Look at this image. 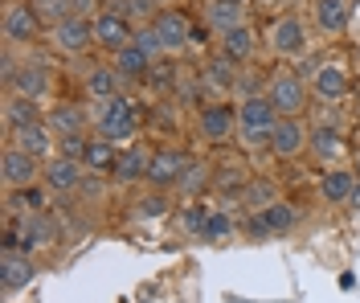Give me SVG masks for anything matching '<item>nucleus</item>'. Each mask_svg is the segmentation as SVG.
I'll return each mask as SVG.
<instances>
[{"instance_id": "f257e3e1", "label": "nucleus", "mask_w": 360, "mask_h": 303, "mask_svg": "<svg viewBox=\"0 0 360 303\" xmlns=\"http://www.w3.org/2000/svg\"><path fill=\"white\" fill-rule=\"evenodd\" d=\"M278 111H274V103H270L266 94H258V98H246V103H238V136L242 143L250 148H258V143H270V131L278 127Z\"/></svg>"}, {"instance_id": "f03ea898", "label": "nucleus", "mask_w": 360, "mask_h": 303, "mask_svg": "<svg viewBox=\"0 0 360 303\" xmlns=\"http://www.w3.org/2000/svg\"><path fill=\"white\" fill-rule=\"evenodd\" d=\"M135 127H139V107H135L131 98H123V94L107 98V107L98 111V131L107 140H131Z\"/></svg>"}, {"instance_id": "7ed1b4c3", "label": "nucleus", "mask_w": 360, "mask_h": 303, "mask_svg": "<svg viewBox=\"0 0 360 303\" xmlns=\"http://www.w3.org/2000/svg\"><path fill=\"white\" fill-rule=\"evenodd\" d=\"M266 98L274 103V111H278L283 119H295L303 107H307V86H303L299 74H274Z\"/></svg>"}, {"instance_id": "20e7f679", "label": "nucleus", "mask_w": 360, "mask_h": 303, "mask_svg": "<svg viewBox=\"0 0 360 303\" xmlns=\"http://www.w3.org/2000/svg\"><path fill=\"white\" fill-rule=\"evenodd\" d=\"M37 29H41V17H37L33 4L13 0V4L4 8V41H8V46H29V41L37 37Z\"/></svg>"}, {"instance_id": "39448f33", "label": "nucleus", "mask_w": 360, "mask_h": 303, "mask_svg": "<svg viewBox=\"0 0 360 303\" xmlns=\"http://www.w3.org/2000/svg\"><path fill=\"white\" fill-rule=\"evenodd\" d=\"M270 49L278 58H303L307 53V29L299 17H278L270 29Z\"/></svg>"}, {"instance_id": "423d86ee", "label": "nucleus", "mask_w": 360, "mask_h": 303, "mask_svg": "<svg viewBox=\"0 0 360 303\" xmlns=\"http://www.w3.org/2000/svg\"><path fill=\"white\" fill-rule=\"evenodd\" d=\"M201 136L209 143H225L238 136V107L229 103H209L201 111Z\"/></svg>"}, {"instance_id": "0eeeda50", "label": "nucleus", "mask_w": 360, "mask_h": 303, "mask_svg": "<svg viewBox=\"0 0 360 303\" xmlns=\"http://www.w3.org/2000/svg\"><path fill=\"white\" fill-rule=\"evenodd\" d=\"M37 275V266H33V258L21 254V250H4L0 254V291L4 295H17L21 287H29Z\"/></svg>"}, {"instance_id": "6e6552de", "label": "nucleus", "mask_w": 360, "mask_h": 303, "mask_svg": "<svg viewBox=\"0 0 360 303\" xmlns=\"http://www.w3.org/2000/svg\"><path fill=\"white\" fill-rule=\"evenodd\" d=\"M311 140V131L299 123V119H278V127L270 131V152L278 156V160H295L303 148Z\"/></svg>"}, {"instance_id": "1a4fd4ad", "label": "nucleus", "mask_w": 360, "mask_h": 303, "mask_svg": "<svg viewBox=\"0 0 360 303\" xmlns=\"http://www.w3.org/2000/svg\"><path fill=\"white\" fill-rule=\"evenodd\" d=\"M94 41L103 49H127L135 41V33H131V21L123 17V13H98L94 17Z\"/></svg>"}, {"instance_id": "9d476101", "label": "nucleus", "mask_w": 360, "mask_h": 303, "mask_svg": "<svg viewBox=\"0 0 360 303\" xmlns=\"http://www.w3.org/2000/svg\"><path fill=\"white\" fill-rule=\"evenodd\" d=\"M152 29L160 33L164 49L193 46V25H188V17H184V13H176V8H164V13H156V17H152Z\"/></svg>"}, {"instance_id": "9b49d317", "label": "nucleus", "mask_w": 360, "mask_h": 303, "mask_svg": "<svg viewBox=\"0 0 360 303\" xmlns=\"http://www.w3.org/2000/svg\"><path fill=\"white\" fill-rule=\"evenodd\" d=\"M0 176H4V185L8 188H29L37 181V156H29L21 152L17 143L4 152V160H0Z\"/></svg>"}, {"instance_id": "f8f14e48", "label": "nucleus", "mask_w": 360, "mask_h": 303, "mask_svg": "<svg viewBox=\"0 0 360 303\" xmlns=\"http://www.w3.org/2000/svg\"><path fill=\"white\" fill-rule=\"evenodd\" d=\"M53 46L62 49V53H82L86 46H94V21L86 17H70L53 29Z\"/></svg>"}, {"instance_id": "ddd939ff", "label": "nucleus", "mask_w": 360, "mask_h": 303, "mask_svg": "<svg viewBox=\"0 0 360 303\" xmlns=\"http://www.w3.org/2000/svg\"><path fill=\"white\" fill-rule=\"evenodd\" d=\"M58 238V221L49 217V213H25L21 221V254H33V250H41Z\"/></svg>"}, {"instance_id": "4468645a", "label": "nucleus", "mask_w": 360, "mask_h": 303, "mask_svg": "<svg viewBox=\"0 0 360 303\" xmlns=\"http://www.w3.org/2000/svg\"><path fill=\"white\" fill-rule=\"evenodd\" d=\"M184 168H188V160L180 152H156L152 164H148V181L156 188H176V181L184 176Z\"/></svg>"}, {"instance_id": "2eb2a0df", "label": "nucleus", "mask_w": 360, "mask_h": 303, "mask_svg": "<svg viewBox=\"0 0 360 303\" xmlns=\"http://www.w3.org/2000/svg\"><path fill=\"white\" fill-rule=\"evenodd\" d=\"M82 164L78 160H66V156H58V160H49L45 168V185L53 188V193H74V188L82 185Z\"/></svg>"}, {"instance_id": "dca6fc26", "label": "nucleus", "mask_w": 360, "mask_h": 303, "mask_svg": "<svg viewBox=\"0 0 360 303\" xmlns=\"http://www.w3.org/2000/svg\"><path fill=\"white\" fill-rule=\"evenodd\" d=\"M205 21L209 29H217V33H229V29H238L242 21V0H209V8H205Z\"/></svg>"}, {"instance_id": "f3484780", "label": "nucleus", "mask_w": 360, "mask_h": 303, "mask_svg": "<svg viewBox=\"0 0 360 303\" xmlns=\"http://www.w3.org/2000/svg\"><path fill=\"white\" fill-rule=\"evenodd\" d=\"M352 185H356V172H348V168H332V172H323L319 193H323L328 205H344V201L352 197Z\"/></svg>"}, {"instance_id": "a211bd4d", "label": "nucleus", "mask_w": 360, "mask_h": 303, "mask_svg": "<svg viewBox=\"0 0 360 303\" xmlns=\"http://www.w3.org/2000/svg\"><path fill=\"white\" fill-rule=\"evenodd\" d=\"M8 86H13V94H21V98H37L41 103V94L49 91V74H45V66H29L25 62Z\"/></svg>"}, {"instance_id": "6ab92c4d", "label": "nucleus", "mask_w": 360, "mask_h": 303, "mask_svg": "<svg viewBox=\"0 0 360 303\" xmlns=\"http://www.w3.org/2000/svg\"><path fill=\"white\" fill-rule=\"evenodd\" d=\"M45 123H49L58 136H82L86 115H82V107H74V103H58V107H49Z\"/></svg>"}, {"instance_id": "aec40b11", "label": "nucleus", "mask_w": 360, "mask_h": 303, "mask_svg": "<svg viewBox=\"0 0 360 303\" xmlns=\"http://www.w3.org/2000/svg\"><path fill=\"white\" fill-rule=\"evenodd\" d=\"M148 164H152V156H148L143 148H127V152L115 160V181H123V185L148 181Z\"/></svg>"}, {"instance_id": "412c9836", "label": "nucleus", "mask_w": 360, "mask_h": 303, "mask_svg": "<svg viewBox=\"0 0 360 303\" xmlns=\"http://www.w3.org/2000/svg\"><path fill=\"white\" fill-rule=\"evenodd\" d=\"M4 119H8V127H13V131H25V127H33V123H45L37 98H21V94H13V98H8Z\"/></svg>"}, {"instance_id": "4be33fe9", "label": "nucleus", "mask_w": 360, "mask_h": 303, "mask_svg": "<svg viewBox=\"0 0 360 303\" xmlns=\"http://www.w3.org/2000/svg\"><path fill=\"white\" fill-rule=\"evenodd\" d=\"M17 148L21 152H29V156H49L53 152V127L49 123H33V127H25V131H17Z\"/></svg>"}, {"instance_id": "5701e85b", "label": "nucleus", "mask_w": 360, "mask_h": 303, "mask_svg": "<svg viewBox=\"0 0 360 303\" xmlns=\"http://www.w3.org/2000/svg\"><path fill=\"white\" fill-rule=\"evenodd\" d=\"M315 25H319V33H344L348 0H315Z\"/></svg>"}, {"instance_id": "b1692460", "label": "nucleus", "mask_w": 360, "mask_h": 303, "mask_svg": "<svg viewBox=\"0 0 360 303\" xmlns=\"http://www.w3.org/2000/svg\"><path fill=\"white\" fill-rule=\"evenodd\" d=\"M205 82H209L213 91H229V86L238 82V62H233L229 53H213V58L205 62Z\"/></svg>"}, {"instance_id": "393cba45", "label": "nucleus", "mask_w": 360, "mask_h": 303, "mask_svg": "<svg viewBox=\"0 0 360 303\" xmlns=\"http://www.w3.org/2000/svg\"><path fill=\"white\" fill-rule=\"evenodd\" d=\"M115 74H119V78H143V74H152V58L131 41L127 49L115 53Z\"/></svg>"}, {"instance_id": "a878e982", "label": "nucleus", "mask_w": 360, "mask_h": 303, "mask_svg": "<svg viewBox=\"0 0 360 303\" xmlns=\"http://www.w3.org/2000/svg\"><path fill=\"white\" fill-rule=\"evenodd\" d=\"M315 91L323 94V98H344L348 94V74L340 70V66H319L315 70Z\"/></svg>"}, {"instance_id": "bb28decb", "label": "nucleus", "mask_w": 360, "mask_h": 303, "mask_svg": "<svg viewBox=\"0 0 360 303\" xmlns=\"http://www.w3.org/2000/svg\"><path fill=\"white\" fill-rule=\"evenodd\" d=\"M8 209L13 213H45V188H8Z\"/></svg>"}, {"instance_id": "cd10ccee", "label": "nucleus", "mask_w": 360, "mask_h": 303, "mask_svg": "<svg viewBox=\"0 0 360 303\" xmlns=\"http://www.w3.org/2000/svg\"><path fill=\"white\" fill-rule=\"evenodd\" d=\"M221 41H225L221 53H229L233 62H246L250 53H254V29H250V25H238V29H229V33H225Z\"/></svg>"}, {"instance_id": "c85d7f7f", "label": "nucleus", "mask_w": 360, "mask_h": 303, "mask_svg": "<svg viewBox=\"0 0 360 303\" xmlns=\"http://www.w3.org/2000/svg\"><path fill=\"white\" fill-rule=\"evenodd\" d=\"M115 148L111 140H90L86 143V156H82V168H94V172H115Z\"/></svg>"}, {"instance_id": "c756f323", "label": "nucleus", "mask_w": 360, "mask_h": 303, "mask_svg": "<svg viewBox=\"0 0 360 303\" xmlns=\"http://www.w3.org/2000/svg\"><path fill=\"white\" fill-rule=\"evenodd\" d=\"M307 148H311V152L319 156V160H332V156H336V152L344 148V143H340V131L332 127V123H328V127L319 123V127L311 131V140H307Z\"/></svg>"}, {"instance_id": "7c9ffc66", "label": "nucleus", "mask_w": 360, "mask_h": 303, "mask_svg": "<svg viewBox=\"0 0 360 303\" xmlns=\"http://www.w3.org/2000/svg\"><path fill=\"white\" fill-rule=\"evenodd\" d=\"M86 91L94 94V98H103V103H107V98L119 94V74L107 70V66H94V70L86 74Z\"/></svg>"}, {"instance_id": "2f4dec72", "label": "nucleus", "mask_w": 360, "mask_h": 303, "mask_svg": "<svg viewBox=\"0 0 360 303\" xmlns=\"http://www.w3.org/2000/svg\"><path fill=\"white\" fill-rule=\"evenodd\" d=\"M29 4H33V8H37V17L49 21L53 29L74 17V0H29Z\"/></svg>"}, {"instance_id": "473e14b6", "label": "nucleus", "mask_w": 360, "mask_h": 303, "mask_svg": "<svg viewBox=\"0 0 360 303\" xmlns=\"http://www.w3.org/2000/svg\"><path fill=\"white\" fill-rule=\"evenodd\" d=\"M209 181H213V176H209V168H205V164H188V168H184V176L176 181V188L193 197V193H205Z\"/></svg>"}, {"instance_id": "72a5a7b5", "label": "nucleus", "mask_w": 360, "mask_h": 303, "mask_svg": "<svg viewBox=\"0 0 360 303\" xmlns=\"http://www.w3.org/2000/svg\"><path fill=\"white\" fill-rule=\"evenodd\" d=\"M246 201H250V205L270 209V205L278 201V193H274V185H270L266 176H258V181H246Z\"/></svg>"}, {"instance_id": "f704fd0d", "label": "nucleus", "mask_w": 360, "mask_h": 303, "mask_svg": "<svg viewBox=\"0 0 360 303\" xmlns=\"http://www.w3.org/2000/svg\"><path fill=\"white\" fill-rule=\"evenodd\" d=\"M262 213H266V221H270V230H274V233H287L295 221H299V213H295L291 205H283V201H274V205L262 209Z\"/></svg>"}, {"instance_id": "c9c22d12", "label": "nucleus", "mask_w": 360, "mask_h": 303, "mask_svg": "<svg viewBox=\"0 0 360 303\" xmlns=\"http://www.w3.org/2000/svg\"><path fill=\"white\" fill-rule=\"evenodd\" d=\"M209 217H213V213L205 209V205H188V209L180 213L184 230H188V233H197V238H205V230H209Z\"/></svg>"}, {"instance_id": "e433bc0d", "label": "nucleus", "mask_w": 360, "mask_h": 303, "mask_svg": "<svg viewBox=\"0 0 360 303\" xmlns=\"http://www.w3.org/2000/svg\"><path fill=\"white\" fill-rule=\"evenodd\" d=\"M135 46L143 49V53H148V58H160V53H164V41H160V33H156V29H152V25H148V29H139V33H135Z\"/></svg>"}, {"instance_id": "4c0bfd02", "label": "nucleus", "mask_w": 360, "mask_h": 303, "mask_svg": "<svg viewBox=\"0 0 360 303\" xmlns=\"http://www.w3.org/2000/svg\"><path fill=\"white\" fill-rule=\"evenodd\" d=\"M139 217H164V213H168V197H164V193H152V197H143V201H139Z\"/></svg>"}, {"instance_id": "58836bf2", "label": "nucleus", "mask_w": 360, "mask_h": 303, "mask_svg": "<svg viewBox=\"0 0 360 303\" xmlns=\"http://www.w3.org/2000/svg\"><path fill=\"white\" fill-rule=\"evenodd\" d=\"M229 233H233V221H229L225 213H213V217H209V230H205V238H213V242H225Z\"/></svg>"}, {"instance_id": "ea45409f", "label": "nucleus", "mask_w": 360, "mask_h": 303, "mask_svg": "<svg viewBox=\"0 0 360 303\" xmlns=\"http://www.w3.org/2000/svg\"><path fill=\"white\" fill-rule=\"evenodd\" d=\"M86 143L90 140H82V136H62V156L82 164V156H86Z\"/></svg>"}, {"instance_id": "a19ab883", "label": "nucleus", "mask_w": 360, "mask_h": 303, "mask_svg": "<svg viewBox=\"0 0 360 303\" xmlns=\"http://www.w3.org/2000/svg\"><path fill=\"white\" fill-rule=\"evenodd\" d=\"M246 230H250V238H258V242L274 233V230H270V221H266V213H254V217L246 221Z\"/></svg>"}, {"instance_id": "79ce46f5", "label": "nucleus", "mask_w": 360, "mask_h": 303, "mask_svg": "<svg viewBox=\"0 0 360 303\" xmlns=\"http://www.w3.org/2000/svg\"><path fill=\"white\" fill-rule=\"evenodd\" d=\"M156 0H127V17H152Z\"/></svg>"}, {"instance_id": "37998d69", "label": "nucleus", "mask_w": 360, "mask_h": 303, "mask_svg": "<svg viewBox=\"0 0 360 303\" xmlns=\"http://www.w3.org/2000/svg\"><path fill=\"white\" fill-rule=\"evenodd\" d=\"M78 193H86V197H98V193H103V185H98L94 176H82V185H78Z\"/></svg>"}, {"instance_id": "c03bdc74", "label": "nucleus", "mask_w": 360, "mask_h": 303, "mask_svg": "<svg viewBox=\"0 0 360 303\" xmlns=\"http://www.w3.org/2000/svg\"><path fill=\"white\" fill-rule=\"evenodd\" d=\"M90 8H98V0H74V17H86Z\"/></svg>"}, {"instance_id": "a18cd8bd", "label": "nucleus", "mask_w": 360, "mask_h": 303, "mask_svg": "<svg viewBox=\"0 0 360 303\" xmlns=\"http://www.w3.org/2000/svg\"><path fill=\"white\" fill-rule=\"evenodd\" d=\"M348 205H352V209H360V176H356V185H352V197H348Z\"/></svg>"}, {"instance_id": "49530a36", "label": "nucleus", "mask_w": 360, "mask_h": 303, "mask_svg": "<svg viewBox=\"0 0 360 303\" xmlns=\"http://www.w3.org/2000/svg\"><path fill=\"white\" fill-rule=\"evenodd\" d=\"M352 172H356V176H360V152H356V168H352Z\"/></svg>"}, {"instance_id": "de8ad7c7", "label": "nucleus", "mask_w": 360, "mask_h": 303, "mask_svg": "<svg viewBox=\"0 0 360 303\" xmlns=\"http://www.w3.org/2000/svg\"><path fill=\"white\" fill-rule=\"evenodd\" d=\"M156 4H168V0H156Z\"/></svg>"}]
</instances>
